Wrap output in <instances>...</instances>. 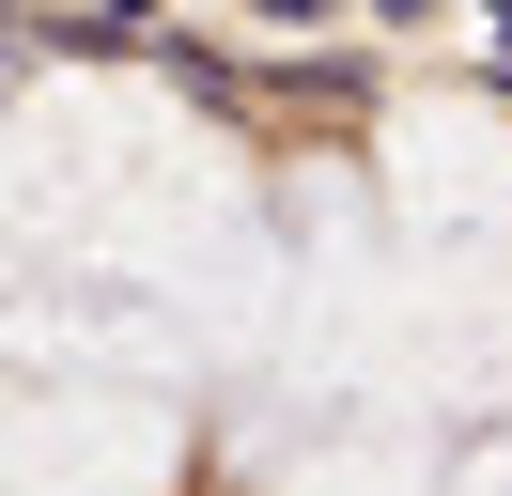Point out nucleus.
I'll return each mask as SVG.
<instances>
[{
	"label": "nucleus",
	"instance_id": "nucleus-3",
	"mask_svg": "<svg viewBox=\"0 0 512 496\" xmlns=\"http://www.w3.org/2000/svg\"><path fill=\"white\" fill-rule=\"evenodd\" d=\"M450 496H512V450H466V465H450Z\"/></svg>",
	"mask_w": 512,
	"mask_h": 496
},
{
	"label": "nucleus",
	"instance_id": "nucleus-2",
	"mask_svg": "<svg viewBox=\"0 0 512 496\" xmlns=\"http://www.w3.org/2000/svg\"><path fill=\"white\" fill-rule=\"evenodd\" d=\"M295 496H435V481H419L404 434H342V450H311V481H295Z\"/></svg>",
	"mask_w": 512,
	"mask_h": 496
},
{
	"label": "nucleus",
	"instance_id": "nucleus-1",
	"mask_svg": "<svg viewBox=\"0 0 512 496\" xmlns=\"http://www.w3.org/2000/svg\"><path fill=\"white\" fill-rule=\"evenodd\" d=\"M187 403L156 388H32L16 403V496H171Z\"/></svg>",
	"mask_w": 512,
	"mask_h": 496
}]
</instances>
